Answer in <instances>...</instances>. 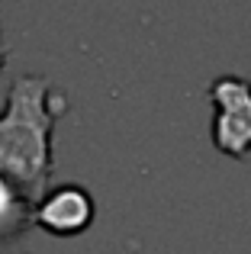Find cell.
Masks as SVG:
<instances>
[{
    "label": "cell",
    "mask_w": 251,
    "mask_h": 254,
    "mask_svg": "<svg viewBox=\"0 0 251 254\" xmlns=\"http://www.w3.org/2000/svg\"><path fill=\"white\" fill-rule=\"evenodd\" d=\"M209 97L216 103V145L242 158L251 148V87L239 77H219Z\"/></svg>",
    "instance_id": "cell-1"
},
{
    "label": "cell",
    "mask_w": 251,
    "mask_h": 254,
    "mask_svg": "<svg viewBox=\"0 0 251 254\" xmlns=\"http://www.w3.org/2000/svg\"><path fill=\"white\" fill-rule=\"evenodd\" d=\"M94 209H90V196L77 187H62L55 190L39 209V222L45 229L58 232V235H74L90 222Z\"/></svg>",
    "instance_id": "cell-2"
}]
</instances>
